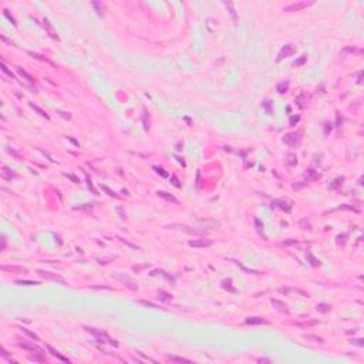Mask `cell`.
<instances>
[{"label": "cell", "mask_w": 364, "mask_h": 364, "mask_svg": "<svg viewBox=\"0 0 364 364\" xmlns=\"http://www.w3.org/2000/svg\"><path fill=\"white\" fill-rule=\"evenodd\" d=\"M2 357H4V359H9V354H7V351H6V348H2Z\"/></svg>", "instance_id": "6f0895ef"}, {"label": "cell", "mask_w": 364, "mask_h": 364, "mask_svg": "<svg viewBox=\"0 0 364 364\" xmlns=\"http://www.w3.org/2000/svg\"><path fill=\"white\" fill-rule=\"evenodd\" d=\"M2 71H3L4 74H7L9 77H10V78H14V74H13L12 71H10V70H9V68H7V67H6V64H4V61H2Z\"/></svg>", "instance_id": "e575fe53"}, {"label": "cell", "mask_w": 364, "mask_h": 364, "mask_svg": "<svg viewBox=\"0 0 364 364\" xmlns=\"http://www.w3.org/2000/svg\"><path fill=\"white\" fill-rule=\"evenodd\" d=\"M17 71H19V74H20L21 77H23V78H26V80H27V81H29L30 84H33V83H34V78H33V77H31V75L29 74V73H26V71L23 70V68H17Z\"/></svg>", "instance_id": "484cf974"}, {"label": "cell", "mask_w": 364, "mask_h": 364, "mask_svg": "<svg viewBox=\"0 0 364 364\" xmlns=\"http://www.w3.org/2000/svg\"><path fill=\"white\" fill-rule=\"evenodd\" d=\"M6 250V236H2V252Z\"/></svg>", "instance_id": "11a10c76"}, {"label": "cell", "mask_w": 364, "mask_h": 364, "mask_svg": "<svg viewBox=\"0 0 364 364\" xmlns=\"http://www.w3.org/2000/svg\"><path fill=\"white\" fill-rule=\"evenodd\" d=\"M2 40H3L4 43H7V44H10V46H14V43L12 42V40H9V38H6L4 36H2Z\"/></svg>", "instance_id": "9f6ffc18"}, {"label": "cell", "mask_w": 364, "mask_h": 364, "mask_svg": "<svg viewBox=\"0 0 364 364\" xmlns=\"http://www.w3.org/2000/svg\"><path fill=\"white\" fill-rule=\"evenodd\" d=\"M296 104H297L299 108H306L307 104H309V95L306 93H300V94L296 97Z\"/></svg>", "instance_id": "5bb4252c"}, {"label": "cell", "mask_w": 364, "mask_h": 364, "mask_svg": "<svg viewBox=\"0 0 364 364\" xmlns=\"http://www.w3.org/2000/svg\"><path fill=\"white\" fill-rule=\"evenodd\" d=\"M199 222H201V224H203V225H206V226H209V225H211V228H212V229H215V228H216V229H218V228L220 226V224H219V222H216V220L199 219Z\"/></svg>", "instance_id": "d4e9b609"}, {"label": "cell", "mask_w": 364, "mask_h": 364, "mask_svg": "<svg viewBox=\"0 0 364 364\" xmlns=\"http://www.w3.org/2000/svg\"><path fill=\"white\" fill-rule=\"evenodd\" d=\"M272 304H273V306H279V309H283V307H286L285 303L279 302V300H272Z\"/></svg>", "instance_id": "816d5d0a"}, {"label": "cell", "mask_w": 364, "mask_h": 364, "mask_svg": "<svg viewBox=\"0 0 364 364\" xmlns=\"http://www.w3.org/2000/svg\"><path fill=\"white\" fill-rule=\"evenodd\" d=\"M211 245H213L211 239H194L189 242V246L192 248H208Z\"/></svg>", "instance_id": "30bf717a"}, {"label": "cell", "mask_w": 364, "mask_h": 364, "mask_svg": "<svg viewBox=\"0 0 364 364\" xmlns=\"http://www.w3.org/2000/svg\"><path fill=\"white\" fill-rule=\"evenodd\" d=\"M43 26H44V29H46V31L49 33V36L51 38H54V40H60V37H58V34H57V31H56V29L53 27V24L50 23V20L49 19H44L43 20Z\"/></svg>", "instance_id": "ba28073f"}, {"label": "cell", "mask_w": 364, "mask_h": 364, "mask_svg": "<svg viewBox=\"0 0 364 364\" xmlns=\"http://www.w3.org/2000/svg\"><path fill=\"white\" fill-rule=\"evenodd\" d=\"M279 292L283 293V294H286V296H287L289 293H299V294H302V296H307V293H304L303 290L297 289V287H280Z\"/></svg>", "instance_id": "9a60e30c"}, {"label": "cell", "mask_w": 364, "mask_h": 364, "mask_svg": "<svg viewBox=\"0 0 364 364\" xmlns=\"http://www.w3.org/2000/svg\"><path fill=\"white\" fill-rule=\"evenodd\" d=\"M255 224H256L257 232H259V233H260V235H262V233H263V225L260 224V220H259V219H256V220H255Z\"/></svg>", "instance_id": "7dc6e473"}, {"label": "cell", "mask_w": 364, "mask_h": 364, "mask_svg": "<svg viewBox=\"0 0 364 364\" xmlns=\"http://www.w3.org/2000/svg\"><path fill=\"white\" fill-rule=\"evenodd\" d=\"M171 182H172V185H174V186H177V188H181V184H179V179H178V177H177V175H172V177H171Z\"/></svg>", "instance_id": "b9f144b4"}, {"label": "cell", "mask_w": 364, "mask_h": 364, "mask_svg": "<svg viewBox=\"0 0 364 364\" xmlns=\"http://www.w3.org/2000/svg\"><path fill=\"white\" fill-rule=\"evenodd\" d=\"M138 303H141V304H144V306H147V307H151V309H159L157 304H154V303H151V302H147V300H138Z\"/></svg>", "instance_id": "74e56055"}, {"label": "cell", "mask_w": 364, "mask_h": 364, "mask_svg": "<svg viewBox=\"0 0 364 364\" xmlns=\"http://www.w3.org/2000/svg\"><path fill=\"white\" fill-rule=\"evenodd\" d=\"M0 269L3 270V272H7V273H27V268H23V266H16V265H10V266L3 265Z\"/></svg>", "instance_id": "9c48e42d"}, {"label": "cell", "mask_w": 364, "mask_h": 364, "mask_svg": "<svg viewBox=\"0 0 364 364\" xmlns=\"http://www.w3.org/2000/svg\"><path fill=\"white\" fill-rule=\"evenodd\" d=\"M317 324V322H309V323H297V326H302V327H309V326H315Z\"/></svg>", "instance_id": "681fc988"}, {"label": "cell", "mask_w": 364, "mask_h": 364, "mask_svg": "<svg viewBox=\"0 0 364 364\" xmlns=\"http://www.w3.org/2000/svg\"><path fill=\"white\" fill-rule=\"evenodd\" d=\"M30 107L33 108L34 111H37V112H38V114H40V115H42V117H44L46 120H50V117L47 115V114H46V111H44V110H42V108H40V107H37V105H36V104H33V103H30Z\"/></svg>", "instance_id": "83f0119b"}, {"label": "cell", "mask_w": 364, "mask_h": 364, "mask_svg": "<svg viewBox=\"0 0 364 364\" xmlns=\"http://www.w3.org/2000/svg\"><path fill=\"white\" fill-rule=\"evenodd\" d=\"M57 114H60V115H61L63 118H66V120H70V118H71V115H70V114H68V112L60 111V110H58V111H57Z\"/></svg>", "instance_id": "f907efd6"}, {"label": "cell", "mask_w": 364, "mask_h": 364, "mask_svg": "<svg viewBox=\"0 0 364 364\" xmlns=\"http://www.w3.org/2000/svg\"><path fill=\"white\" fill-rule=\"evenodd\" d=\"M343 53H353V54H361V50H357L354 47H346L343 50Z\"/></svg>", "instance_id": "8d00e7d4"}, {"label": "cell", "mask_w": 364, "mask_h": 364, "mask_svg": "<svg viewBox=\"0 0 364 364\" xmlns=\"http://www.w3.org/2000/svg\"><path fill=\"white\" fill-rule=\"evenodd\" d=\"M159 297L162 299V300H171L172 299V296L168 293H165V292H162V290H159Z\"/></svg>", "instance_id": "ee69618b"}, {"label": "cell", "mask_w": 364, "mask_h": 364, "mask_svg": "<svg viewBox=\"0 0 364 364\" xmlns=\"http://www.w3.org/2000/svg\"><path fill=\"white\" fill-rule=\"evenodd\" d=\"M29 359L31 361H37V363H44L46 361V357H44V353H33L30 354Z\"/></svg>", "instance_id": "ac0fdd59"}, {"label": "cell", "mask_w": 364, "mask_h": 364, "mask_svg": "<svg viewBox=\"0 0 364 364\" xmlns=\"http://www.w3.org/2000/svg\"><path fill=\"white\" fill-rule=\"evenodd\" d=\"M311 4H313V2H297V3H293L290 6H286L283 9V12H299V10H303V9L309 7Z\"/></svg>", "instance_id": "5b68a950"}, {"label": "cell", "mask_w": 364, "mask_h": 364, "mask_svg": "<svg viewBox=\"0 0 364 364\" xmlns=\"http://www.w3.org/2000/svg\"><path fill=\"white\" fill-rule=\"evenodd\" d=\"M3 13H4V16L7 17L9 20H10V21H12V23H13V26H17L16 20H14V19H13V16H12V14H10V13H9V10H6V9H4V10H3Z\"/></svg>", "instance_id": "7bdbcfd3"}, {"label": "cell", "mask_w": 364, "mask_h": 364, "mask_svg": "<svg viewBox=\"0 0 364 364\" xmlns=\"http://www.w3.org/2000/svg\"><path fill=\"white\" fill-rule=\"evenodd\" d=\"M37 275L38 276H42V277H44V279H50V280H56V282H60V283H64L63 277H60L58 275H56V273L46 272V270H37Z\"/></svg>", "instance_id": "8fae6325"}, {"label": "cell", "mask_w": 364, "mask_h": 364, "mask_svg": "<svg viewBox=\"0 0 364 364\" xmlns=\"http://www.w3.org/2000/svg\"><path fill=\"white\" fill-rule=\"evenodd\" d=\"M19 347L29 353H43V350L34 343H19Z\"/></svg>", "instance_id": "7c38bea8"}, {"label": "cell", "mask_w": 364, "mask_h": 364, "mask_svg": "<svg viewBox=\"0 0 364 364\" xmlns=\"http://www.w3.org/2000/svg\"><path fill=\"white\" fill-rule=\"evenodd\" d=\"M7 152H9V154H12V155H13V157H16V158H17V159H20V155H19V154H17V152H16V151H13V149H10V148H7Z\"/></svg>", "instance_id": "f5cc1de1"}, {"label": "cell", "mask_w": 364, "mask_h": 364, "mask_svg": "<svg viewBox=\"0 0 364 364\" xmlns=\"http://www.w3.org/2000/svg\"><path fill=\"white\" fill-rule=\"evenodd\" d=\"M64 175H66L67 178H70L71 181L74 182V184H80V179L77 178V177H74V175H71V174H64Z\"/></svg>", "instance_id": "c3c4849f"}, {"label": "cell", "mask_w": 364, "mask_h": 364, "mask_svg": "<svg viewBox=\"0 0 364 364\" xmlns=\"http://www.w3.org/2000/svg\"><path fill=\"white\" fill-rule=\"evenodd\" d=\"M47 348H49V351L51 353V356H54V357H57L58 360H61V361H64V363H68V359L67 357H64V356H61L60 353L56 350V348H53L51 346H47Z\"/></svg>", "instance_id": "d6986e66"}, {"label": "cell", "mask_w": 364, "mask_h": 364, "mask_svg": "<svg viewBox=\"0 0 364 364\" xmlns=\"http://www.w3.org/2000/svg\"><path fill=\"white\" fill-rule=\"evenodd\" d=\"M152 168L157 171V172L161 175V177H164V178H166V177H168V174H166L165 171H164V168H161V166H152Z\"/></svg>", "instance_id": "60d3db41"}, {"label": "cell", "mask_w": 364, "mask_h": 364, "mask_svg": "<svg viewBox=\"0 0 364 364\" xmlns=\"http://www.w3.org/2000/svg\"><path fill=\"white\" fill-rule=\"evenodd\" d=\"M0 175H2V178H3V179H7V181H12V179L19 178V175H17L14 171L9 169L7 166H3V168H2V171H0Z\"/></svg>", "instance_id": "4fadbf2b"}, {"label": "cell", "mask_w": 364, "mask_h": 364, "mask_svg": "<svg viewBox=\"0 0 364 364\" xmlns=\"http://www.w3.org/2000/svg\"><path fill=\"white\" fill-rule=\"evenodd\" d=\"M225 6L226 7H229V10H231V14H232V17L235 19L236 20V13H235V9H233V4L231 3V2H225Z\"/></svg>", "instance_id": "f35d334b"}, {"label": "cell", "mask_w": 364, "mask_h": 364, "mask_svg": "<svg viewBox=\"0 0 364 364\" xmlns=\"http://www.w3.org/2000/svg\"><path fill=\"white\" fill-rule=\"evenodd\" d=\"M343 181H344L343 177H339V178L333 179V182H330V185H329V189H337L339 186H341Z\"/></svg>", "instance_id": "cb8c5ba5"}, {"label": "cell", "mask_w": 364, "mask_h": 364, "mask_svg": "<svg viewBox=\"0 0 364 364\" xmlns=\"http://www.w3.org/2000/svg\"><path fill=\"white\" fill-rule=\"evenodd\" d=\"M306 178H307V182L316 181V179L320 178V174H318V172H316L315 169H307V172H306Z\"/></svg>", "instance_id": "ffe728a7"}, {"label": "cell", "mask_w": 364, "mask_h": 364, "mask_svg": "<svg viewBox=\"0 0 364 364\" xmlns=\"http://www.w3.org/2000/svg\"><path fill=\"white\" fill-rule=\"evenodd\" d=\"M257 363H272V360L270 359H263V357H260V359H256Z\"/></svg>", "instance_id": "db71d44e"}, {"label": "cell", "mask_w": 364, "mask_h": 364, "mask_svg": "<svg viewBox=\"0 0 364 364\" xmlns=\"http://www.w3.org/2000/svg\"><path fill=\"white\" fill-rule=\"evenodd\" d=\"M16 285H19V286H36V285H38V282H31V280H16Z\"/></svg>", "instance_id": "1f68e13d"}, {"label": "cell", "mask_w": 364, "mask_h": 364, "mask_svg": "<svg viewBox=\"0 0 364 364\" xmlns=\"http://www.w3.org/2000/svg\"><path fill=\"white\" fill-rule=\"evenodd\" d=\"M317 311H320V313H329V311L331 310V306H329V304H326V303H320V304H317Z\"/></svg>", "instance_id": "f1b7e54d"}, {"label": "cell", "mask_w": 364, "mask_h": 364, "mask_svg": "<svg viewBox=\"0 0 364 364\" xmlns=\"http://www.w3.org/2000/svg\"><path fill=\"white\" fill-rule=\"evenodd\" d=\"M168 229H179V231H184L186 233H191V235H205L206 232L201 231V229H194V228L188 226V225H181V224H172V225H166Z\"/></svg>", "instance_id": "3957f363"}, {"label": "cell", "mask_w": 364, "mask_h": 364, "mask_svg": "<svg viewBox=\"0 0 364 364\" xmlns=\"http://www.w3.org/2000/svg\"><path fill=\"white\" fill-rule=\"evenodd\" d=\"M299 121H300V117H299V115H292V117H290V121H289V124L292 125V127H294V125L297 124Z\"/></svg>", "instance_id": "ab89813d"}, {"label": "cell", "mask_w": 364, "mask_h": 364, "mask_svg": "<svg viewBox=\"0 0 364 364\" xmlns=\"http://www.w3.org/2000/svg\"><path fill=\"white\" fill-rule=\"evenodd\" d=\"M286 164L289 166H293L297 164V157H296V154H287V161H286Z\"/></svg>", "instance_id": "4316f807"}, {"label": "cell", "mask_w": 364, "mask_h": 364, "mask_svg": "<svg viewBox=\"0 0 364 364\" xmlns=\"http://www.w3.org/2000/svg\"><path fill=\"white\" fill-rule=\"evenodd\" d=\"M101 188H103V191H105V192H107V194L110 195V196H117V194H115V192H114V191H111V189H110V188H108V186H105V185H101Z\"/></svg>", "instance_id": "bcb514c9"}, {"label": "cell", "mask_w": 364, "mask_h": 364, "mask_svg": "<svg viewBox=\"0 0 364 364\" xmlns=\"http://www.w3.org/2000/svg\"><path fill=\"white\" fill-rule=\"evenodd\" d=\"M263 105H265V108H266V111H268V114H273V110H272V105H270V101H269V100H266Z\"/></svg>", "instance_id": "f6af8a7d"}, {"label": "cell", "mask_w": 364, "mask_h": 364, "mask_svg": "<svg viewBox=\"0 0 364 364\" xmlns=\"http://www.w3.org/2000/svg\"><path fill=\"white\" fill-rule=\"evenodd\" d=\"M276 90H277L279 94H285L286 91L289 90V81H282V83H279L277 84V87H276Z\"/></svg>", "instance_id": "603a6c76"}, {"label": "cell", "mask_w": 364, "mask_h": 364, "mask_svg": "<svg viewBox=\"0 0 364 364\" xmlns=\"http://www.w3.org/2000/svg\"><path fill=\"white\" fill-rule=\"evenodd\" d=\"M29 54H30V56H31L33 58H36V60H40V61H44V63H47V64H50V66H54V63L51 61V60H49V58L43 57V56H40V54L33 53V51H29Z\"/></svg>", "instance_id": "7402d4cb"}, {"label": "cell", "mask_w": 364, "mask_h": 364, "mask_svg": "<svg viewBox=\"0 0 364 364\" xmlns=\"http://www.w3.org/2000/svg\"><path fill=\"white\" fill-rule=\"evenodd\" d=\"M296 53V47H294L293 44H286L283 49L280 50V53H279V56H277V61H282L283 58L289 57V56H292V54Z\"/></svg>", "instance_id": "8992f818"}, {"label": "cell", "mask_w": 364, "mask_h": 364, "mask_svg": "<svg viewBox=\"0 0 364 364\" xmlns=\"http://www.w3.org/2000/svg\"><path fill=\"white\" fill-rule=\"evenodd\" d=\"M20 330H21V331H23V333H26V334H27V336H29V337H30V339H33V340H36V341H40V337H38V336H37V334H34V333H33V331H30V330H29V329H26V327H21V329H20Z\"/></svg>", "instance_id": "f546056e"}, {"label": "cell", "mask_w": 364, "mask_h": 364, "mask_svg": "<svg viewBox=\"0 0 364 364\" xmlns=\"http://www.w3.org/2000/svg\"><path fill=\"white\" fill-rule=\"evenodd\" d=\"M306 340H310V341H313V343H323V339H320V337H317V336H310V334H304L303 336Z\"/></svg>", "instance_id": "d6a6232c"}, {"label": "cell", "mask_w": 364, "mask_h": 364, "mask_svg": "<svg viewBox=\"0 0 364 364\" xmlns=\"http://www.w3.org/2000/svg\"><path fill=\"white\" fill-rule=\"evenodd\" d=\"M112 279L118 280L120 283H122V285L127 286V287H128V289H131V290H136V289H138V285H136V282H135V280H133V279H131L129 276H127L125 273H120V272L114 273V275H112Z\"/></svg>", "instance_id": "7a4b0ae2"}, {"label": "cell", "mask_w": 364, "mask_h": 364, "mask_svg": "<svg viewBox=\"0 0 364 364\" xmlns=\"http://www.w3.org/2000/svg\"><path fill=\"white\" fill-rule=\"evenodd\" d=\"M166 360L171 363H191V360L185 359V357H178V356H166Z\"/></svg>", "instance_id": "44dd1931"}, {"label": "cell", "mask_w": 364, "mask_h": 364, "mask_svg": "<svg viewBox=\"0 0 364 364\" xmlns=\"http://www.w3.org/2000/svg\"><path fill=\"white\" fill-rule=\"evenodd\" d=\"M93 7L95 9V12H97V14L98 16H103V3H100V2H93Z\"/></svg>", "instance_id": "4dcf8cb0"}, {"label": "cell", "mask_w": 364, "mask_h": 364, "mask_svg": "<svg viewBox=\"0 0 364 364\" xmlns=\"http://www.w3.org/2000/svg\"><path fill=\"white\" fill-rule=\"evenodd\" d=\"M353 341H354L356 344H359L360 347H363V346H364V343H363V340H361V339H359V340H353Z\"/></svg>", "instance_id": "680465c9"}, {"label": "cell", "mask_w": 364, "mask_h": 364, "mask_svg": "<svg viewBox=\"0 0 364 364\" xmlns=\"http://www.w3.org/2000/svg\"><path fill=\"white\" fill-rule=\"evenodd\" d=\"M231 285H232V280H231V279H228V280H224V283H222L224 289L231 290V292H236V289H235V287H232Z\"/></svg>", "instance_id": "836d02e7"}, {"label": "cell", "mask_w": 364, "mask_h": 364, "mask_svg": "<svg viewBox=\"0 0 364 364\" xmlns=\"http://www.w3.org/2000/svg\"><path fill=\"white\" fill-rule=\"evenodd\" d=\"M86 330H87L88 333H91L93 336H95V340H97L98 343H108V344H111V346H114V347L118 346L117 340H112L105 331L98 330V329H93V327H86Z\"/></svg>", "instance_id": "6da1fadb"}, {"label": "cell", "mask_w": 364, "mask_h": 364, "mask_svg": "<svg viewBox=\"0 0 364 364\" xmlns=\"http://www.w3.org/2000/svg\"><path fill=\"white\" fill-rule=\"evenodd\" d=\"M246 324H252V326H256V324H268V320L263 317H249V318H246Z\"/></svg>", "instance_id": "e0dca14e"}, {"label": "cell", "mask_w": 364, "mask_h": 364, "mask_svg": "<svg viewBox=\"0 0 364 364\" xmlns=\"http://www.w3.org/2000/svg\"><path fill=\"white\" fill-rule=\"evenodd\" d=\"M283 142H286L290 147H297L302 142V133L300 131H294V133L286 134L285 138H283Z\"/></svg>", "instance_id": "277c9868"}, {"label": "cell", "mask_w": 364, "mask_h": 364, "mask_svg": "<svg viewBox=\"0 0 364 364\" xmlns=\"http://www.w3.org/2000/svg\"><path fill=\"white\" fill-rule=\"evenodd\" d=\"M157 195H158V196H159V198H162V199H165V201H168V202L178 203V199L175 198L174 195L168 194V192H164V191H158V192H157Z\"/></svg>", "instance_id": "2e32d148"}, {"label": "cell", "mask_w": 364, "mask_h": 364, "mask_svg": "<svg viewBox=\"0 0 364 364\" xmlns=\"http://www.w3.org/2000/svg\"><path fill=\"white\" fill-rule=\"evenodd\" d=\"M272 205L273 206L280 208V209H283V211H286V212H290L292 211V206H293V202H292V201H287V199H275Z\"/></svg>", "instance_id": "52a82bcc"}, {"label": "cell", "mask_w": 364, "mask_h": 364, "mask_svg": "<svg viewBox=\"0 0 364 364\" xmlns=\"http://www.w3.org/2000/svg\"><path fill=\"white\" fill-rule=\"evenodd\" d=\"M306 257H307V259H309V260H310V263H311V265H313V266H318V265H320V262H318L317 259H316V257L313 256V255H311V253H307V255H306Z\"/></svg>", "instance_id": "d590c367"}]
</instances>
